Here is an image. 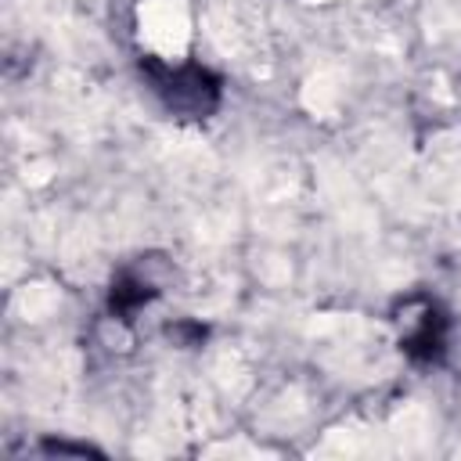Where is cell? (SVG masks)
I'll use <instances>...</instances> for the list:
<instances>
[{"mask_svg": "<svg viewBox=\"0 0 461 461\" xmlns=\"http://www.w3.org/2000/svg\"><path fill=\"white\" fill-rule=\"evenodd\" d=\"M155 295H158V288H155L151 277H144V274H137V270H122V274L112 281L108 310H112L115 317L130 321V317H133L140 306H148Z\"/></svg>", "mask_w": 461, "mask_h": 461, "instance_id": "obj_3", "label": "cell"}, {"mask_svg": "<svg viewBox=\"0 0 461 461\" xmlns=\"http://www.w3.org/2000/svg\"><path fill=\"white\" fill-rule=\"evenodd\" d=\"M140 72H144L151 94L162 101V108L176 119H209L220 108L223 83L212 68H205L198 61L166 65L158 58H144Z\"/></svg>", "mask_w": 461, "mask_h": 461, "instance_id": "obj_1", "label": "cell"}, {"mask_svg": "<svg viewBox=\"0 0 461 461\" xmlns=\"http://www.w3.org/2000/svg\"><path fill=\"white\" fill-rule=\"evenodd\" d=\"M400 321V349L418 364H436L447 353V313L432 299H407Z\"/></svg>", "mask_w": 461, "mask_h": 461, "instance_id": "obj_2", "label": "cell"}]
</instances>
